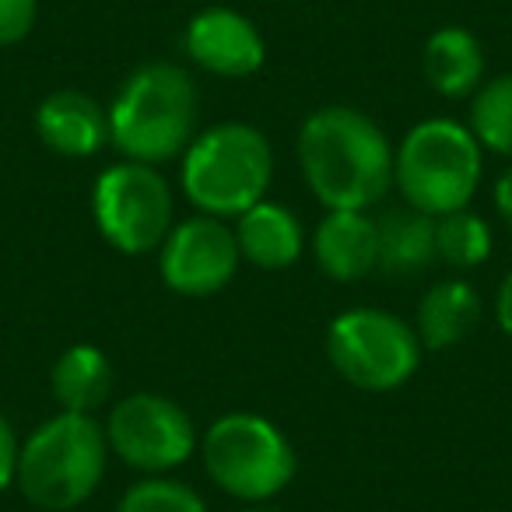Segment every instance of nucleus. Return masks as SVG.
<instances>
[{"label": "nucleus", "mask_w": 512, "mask_h": 512, "mask_svg": "<svg viewBox=\"0 0 512 512\" xmlns=\"http://www.w3.org/2000/svg\"><path fill=\"white\" fill-rule=\"evenodd\" d=\"M484 179V148L474 130L449 116L421 120L400 137L393 158V190L421 214L463 211L474 204Z\"/></svg>", "instance_id": "nucleus-5"}, {"label": "nucleus", "mask_w": 512, "mask_h": 512, "mask_svg": "<svg viewBox=\"0 0 512 512\" xmlns=\"http://www.w3.org/2000/svg\"><path fill=\"white\" fill-rule=\"evenodd\" d=\"M467 127L474 130L477 144L484 151L512 162V71L488 78L470 95Z\"/></svg>", "instance_id": "nucleus-20"}, {"label": "nucleus", "mask_w": 512, "mask_h": 512, "mask_svg": "<svg viewBox=\"0 0 512 512\" xmlns=\"http://www.w3.org/2000/svg\"><path fill=\"white\" fill-rule=\"evenodd\" d=\"M491 249H495V232L488 218H481L470 207L435 218V253L453 271H474L488 264Z\"/></svg>", "instance_id": "nucleus-19"}, {"label": "nucleus", "mask_w": 512, "mask_h": 512, "mask_svg": "<svg viewBox=\"0 0 512 512\" xmlns=\"http://www.w3.org/2000/svg\"><path fill=\"white\" fill-rule=\"evenodd\" d=\"M92 218L99 235L123 256L158 253L176 225V190L158 165L123 162L95 176Z\"/></svg>", "instance_id": "nucleus-8"}, {"label": "nucleus", "mask_w": 512, "mask_h": 512, "mask_svg": "<svg viewBox=\"0 0 512 512\" xmlns=\"http://www.w3.org/2000/svg\"><path fill=\"white\" fill-rule=\"evenodd\" d=\"M491 313H495V323L498 330H502L505 337L512 341V271L505 274L502 281H498V292H495V306H491Z\"/></svg>", "instance_id": "nucleus-24"}, {"label": "nucleus", "mask_w": 512, "mask_h": 512, "mask_svg": "<svg viewBox=\"0 0 512 512\" xmlns=\"http://www.w3.org/2000/svg\"><path fill=\"white\" fill-rule=\"evenodd\" d=\"M39 0H0V50L25 43L36 29Z\"/></svg>", "instance_id": "nucleus-22"}, {"label": "nucleus", "mask_w": 512, "mask_h": 512, "mask_svg": "<svg viewBox=\"0 0 512 512\" xmlns=\"http://www.w3.org/2000/svg\"><path fill=\"white\" fill-rule=\"evenodd\" d=\"M109 113V148L130 162H179L200 134V92L186 67L148 60L120 81Z\"/></svg>", "instance_id": "nucleus-2"}, {"label": "nucleus", "mask_w": 512, "mask_h": 512, "mask_svg": "<svg viewBox=\"0 0 512 512\" xmlns=\"http://www.w3.org/2000/svg\"><path fill=\"white\" fill-rule=\"evenodd\" d=\"M197 453L214 488L242 505H267L299 470L288 435L256 411H228L214 418L200 435Z\"/></svg>", "instance_id": "nucleus-6"}, {"label": "nucleus", "mask_w": 512, "mask_h": 512, "mask_svg": "<svg viewBox=\"0 0 512 512\" xmlns=\"http://www.w3.org/2000/svg\"><path fill=\"white\" fill-rule=\"evenodd\" d=\"M116 512H211L197 488L162 474L134 481L116 502Z\"/></svg>", "instance_id": "nucleus-21"}, {"label": "nucleus", "mask_w": 512, "mask_h": 512, "mask_svg": "<svg viewBox=\"0 0 512 512\" xmlns=\"http://www.w3.org/2000/svg\"><path fill=\"white\" fill-rule=\"evenodd\" d=\"M484 316V299L467 278H442L418 299L414 334L425 351H449L470 341Z\"/></svg>", "instance_id": "nucleus-15"}, {"label": "nucleus", "mask_w": 512, "mask_h": 512, "mask_svg": "<svg viewBox=\"0 0 512 512\" xmlns=\"http://www.w3.org/2000/svg\"><path fill=\"white\" fill-rule=\"evenodd\" d=\"M183 50L197 71L225 81L253 78L267 60V43L256 22L225 4H211L186 22Z\"/></svg>", "instance_id": "nucleus-11"}, {"label": "nucleus", "mask_w": 512, "mask_h": 512, "mask_svg": "<svg viewBox=\"0 0 512 512\" xmlns=\"http://www.w3.org/2000/svg\"><path fill=\"white\" fill-rule=\"evenodd\" d=\"M379 225V271L383 274H407L425 271L428 264L439 260L435 253V218L421 214L414 207H397L376 218Z\"/></svg>", "instance_id": "nucleus-18"}, {"label": "nucleus", "mask_w": 512, "mask_h": 512, "mask_svg": "<svg viewBox=\"0 0 512 512\" xmlns=\"http://www.w3.org/2000/svg\"><path fill=\"white\" fill-rule=\"evenodd\" d=\"M116 369L113 358L95 344H71L50 369V393L60 411L95 414L113 400Z\"/></svg>", "instance_id": "nucleus-17"}, {"label": "nucleus", "mask_w": 512, "mask_h": 512, "mask_svg": "<svg viewBox=\"0 0 512 512\" xmlns=\"http://www.w3.org/2000/svg\"><path fill=\"white\" fill-rule=\"evenodd\" d=\"M414 323L379 306H355L334 316L327 327V362L348 386L365 393H393L421 369Z\"/></svg>", "instance_id": "nucleus-7"}, {"label": "nucleus", "mask_w": 512, "mask_h": 512, "mask_svg": "<svg viewBox=\"0 0 512 512\" xmlns=\"http://www.w3.org/2000/svg\"><path fill=\"white\" fill-rule=\"evenodd\" d=\"M495 211L502 214V221L512 228V162H509V169L495 179Z\"/></svg>", "instance_id": "nucleus-25"}, {"label": "nucleus", "mask_w": 512, "mask_h": 512, "mask_svg": "<svg viewBox=\"0 0 512 512\" xmlns=\"http://www.w3.org/2000/svg\"><path fill=\"white\" fill-rule=\"evenodd\" d=\"M274 183V148L260 127L225 120L204 127L179 158V190L197 207L221 221H235L253 204L267 200Z\"/></svg>", "instance_id": "nucleus-4"}, {"label": "nucleus", "mask_w": 512, "mask_h": 512, "mask_svg": "<svg viewBox=\"0 0 512 512\" xmlns=\"http://www.w3.org/2000/svg\"><path fill=\"white\" fill-rule=\"evenodd\" d=\"M313 260L330 281L351 285L379 271V225L369 211H327L313 232Z\"/></svg>", "instance_id": "nucleus-13"}, {"label": "nucleus", "mask_w": 512, "mask_h": 512, "mask_svg": "<svg viewBox=\"0 0 512 512\" xmlns=\"http://www.w3.org/2000/svg\"><path fill=\"white\" fill-rule=\"evenodd\" d=\"M18 435L11 428L8 414H0V495L15 488V470H18Z\"/></svg>", "instance_id": "nucleus-23"}, {"label": "nucleus", "mask_w": 512, "mask_h": 512, "mask_svg": "<svg viewBox=\"0 0 512 512\" xmlns=\"http://www.w3.org/2000/svg\"><path fill=\"white\" fill-rule=\"evenodd\" d=\"M109 453L141 477H162L193 460L200 432L190 411L155 390H137L109 407L106 421Z\"/></svg>", "instance_id": "nucleus-9"}, {"label": "nucleus", "mask_w": 512, "mask_h": 512, "mask_svg": "<svg viewBox=\"0 0 512 512\" xmlns=\"http://www.w3.org/2000/svg\"><path fill=\"white\" fill-rule=\"evenodd\" d=\"M488 57H484L481 39L463 25H442L425 39L421 50V74L432 85L435 95L449 102L470 99L484 85Z\"/></svg>", "instance_id": "nucleus-16"}, {"label": "nucleus", "mask_w": 512, "mask_h": 512, "mask_svg": "<svg viewBox=\"0 0 512 512\" xmlns=\"http://www.w3.org/2000/svg\"><path fill=\"white\" fill-rule=\"evenodd\" d=\"M109 439L95 414L57 411L18 446L15 488L39 512H74L102 488Z\"/></svg>", "instance_id": "nucleus-3"}, {"label": "nucleus", "mask_w": 512, "mask_h": 512, "mask_svg": "<svg viewBox=\"0 0 512 512\" xmlns=\"http://www.w3.org/2000/svg\"><path fill=\"white\" fill-rule=\"evenodd\" d=\"M242 253L235 228L211 214H193L176 221L158 246V278L172 295L183 299H211L225 292L239 274Z\"/></svg>", "instance_id": "nucleus-10"}, {"label": "nucleus", "mask_w": 512, "mask_h": 512, "mask_svg": "<svg viewBox=\"0 0 512 512\" xmlns=\"http://www.w3.org/2000/svg\"><path fill=\"white\" fill-rule=\"evenodd\" d=\"M295 158L309 193L327 211H369L393 190L397 148L365 109H313L295 134Z\"/></svg>", "instance_id": "nucleus-1"}, {"label": "nucleus", "mask_w": 512, "mask_h": 512, "mask_svg": "<svg viewBox=\"0 0 512 512\" xmlns=\"http://www.w3.org/2000/svg\"><path fill=\"white\" fill-rule=\"evenodd\" d=\"M36 137L60 158H95L109 148V113L81 88H53L32 116Z\"/></svg>", "instance_id": "nucleus-12"}, {"label": "nucleus", "mask_w": 512, "mask_h": 512, "mask_svg": "<svg viewBox=\"0 0 512 512\" xmlns=\"http://www.w3.org/2000/svg\"><path fill=\"white\" fill-rule=\"evenodd\" d=\"M232 228L242 264H253L260 271H288L306 253V225L299 221V214L274 200L253 204L235 218Z\"/></svg>", "instance_id": "nucleus-14"}, {"label": "nucleus", "mask_w": 512, "mask_h": 512, "mask_svg": "<svg viewBox=\"0 0 512 512\" xmlns=\"http://www.w3.org/2000/svg\"><path fill=\"white\" fill-rule=\"evenodd\" d=\"M239 512H281V509H271V505H246V509Z\"/></svg>", "instance_id": "nucleus-26"}]
</instances>
